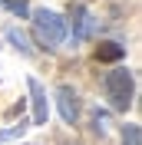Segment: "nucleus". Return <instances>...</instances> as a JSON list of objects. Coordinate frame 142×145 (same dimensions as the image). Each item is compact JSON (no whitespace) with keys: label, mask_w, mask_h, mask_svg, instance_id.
Wrapping results in <instances>:
<instances>
[{"label":"nucleus","mask_w":142,"mask_h":145,"mask_svg":"<svg viewBox=\"0 0 142 145\" xmlns=\"http://www.w3.org/2000/svg\"><path fill=\"white\" fill-rule=\"evenodd\" d=\"M30 99H33V125H46V116H50V102H46V89L40 86V79L30 76Z\"/></svg>","instance_id":"39448f33"},{"label":"nucleus","mask_w":142,"mask_h":145,"mask_svg":"<svg viewBox=\"0 0 142 145\" xmlns=\"http://www.w3.org/2000/svg\"><path fill=\"white\" fill-rule=\"evenodd\" d=\"M106 122H109L106 112H96V116H93V129H96L99 135H106Z\"/></svg>","instance_id":"9b49d317"},{"label":"nucleus","mask_w":142,"mask_h":145,"mask_svg":"<svg viewBox=\"0 0 142 145\" xmlns=\"http://www.w3.org/2000/svg\"><path fill=\"white\" fill-rule=\"evenodd\" d=\"M122 56H126V46L116 43V40H103V43L96 46V59L99 63H119Z\"/></svg>","instance_id":"423d86ee"},{"label":"nucleus","mask_w":142,"mask_h":145,"mask_svg":"<svg viewBox=\"0 0 142 145\" xmlns=\"http://www.w3.org/2000/svg\"><path fill=\"white\" fill-rule=\"evenodd\" d=\"M122 145H142V129L139 125H126L122 129Z\"/></svg>","instance_id":"6e6552de"},{"label":"nucleus","mask_w":142,"mask_h":145,"mask_svg":"<svg viewBox=\"0 0 142 145\" xmlns=\"http://www.w3.org/2000/svg\"><path fill=\"white\" fill-rule=\"evenodd\" d=\"M3 7L10 10V13H17V17H30V7H27V0H0Z\"/></svg>","instance_id":"1a4fd4ad"},{"label":"nucleus","mask_w":142,"mask_h":145,"mask_svg":"<svg viewBox=\"0 0 142 145\" xmlns=\"http://www.w3.org/2000/svg\"><path fill=\"white\" fill-rule=\"evenodd\" d=\"M56 106H60V116H63V122H76L80 119V96H76V89L73 86H60L56 89Z\"/></svg>","instance_id":"7ed1b4c3"},{"label":"nucleus","mask_w":142,"mask_h":145,"mask_svg":"<svg viewBox=\"0 0 142 145\" xmlns=\"http://www.w3.org/2000/svg\"><path fill=\"white\" fill-rule=\"evenodd\" d=\"M27 132V122L20 119L17 125H10V129H0V142H10V138H17V135H23Z\"/></svg>","instance_id":"9d476101"},{"label":"nucleus","mask_w":142,"mask_h":145,"mask_svg":"<svg viewBox=\"0 0 142 145\" xmlns=\"http://www.w3.org/2000/svg\"><path fill=\"white\" fill-rule=\"evenodd\" d=\"M132 92H135V79L129 69L116 66L112 72H106V99L112 102L116 112H126L132 106Z\"/></svg>","instance_id":"f03ea898"},{"label":"nucleus","mask_w":142,"mask_h":145,"mask_svg":"<svg viewBox=\"0 0 142 145\" xmlns=\"http://www.w3.org/2000/svg\"><path fill=\"white\" fill-rule=\"evenodd\" d=\"M30 17H33V30H36V40H40L43 50H56V46L66 40V20H63L56 10L40 7V10H33Z\"/></svg>","instance_id":"f257e3e1"},{"label":"nucleus","mask_w":142,"mask_h":145,"mask_svg":"<svg viewBox=\"0 0 142 145\" xmlns=\"http://www.w3.org/2000/svg\"><path fill=\"white\" fill-rule=\"evenodd\" d=\"M7 40H10V43H13V46H17V50H20V53H33V46H30V40H27V33H23V30H17V27H10L7 30Z\"/></svg>","instance_id":"0eeeda50"},{"label":"nucleus","mask_w":142,"mask_h":145,"mask_svg":"<svg viewBox=\"0 0 142 145\" xmlns=\"http://www.w3.org/2000/svg\"><path fill=\"white\" fill-rule=\"evenodd\" d=\"M70 20H73V40H89V36H93V30H96V17H93L83 3H76V7L70 10Z\"/></svg>","instance_id":"20e7f679"}]
</instances>
